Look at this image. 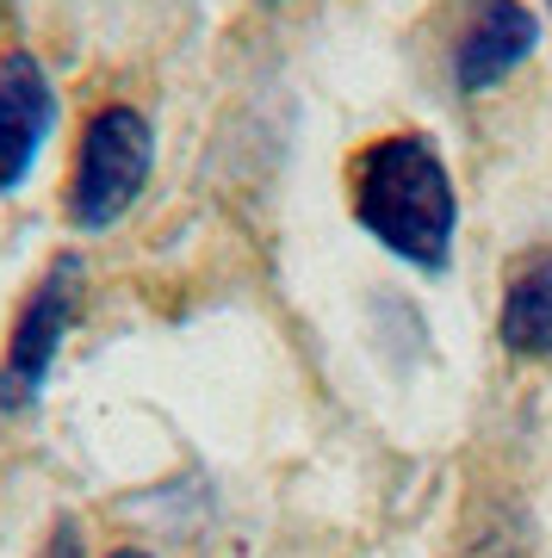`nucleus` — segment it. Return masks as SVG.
Listing matches in <instances>:
<instances>
[{
    "mask_svg": "<svg viewBox=\"0 0 552 558\" xmlns=\"http://www.w3.org/2000/svg\"><path fill=\"white\" fill-rule=\"evenodd\" d=\"M355 218L385 255L410 260L416 274H447L459 236L454 168L422 131L373 137L355 156Z\"/></svg>",
    "mask_w": 552,
    "mask_h": 558,
    "instance_id": "1",
    "label": "nucleus"
},
{
    "mask_svg": "<svg viewBox=\"0 0 552 558\" xmlns=\"http://www.w3.org/2000/svg\"><path fill=\"white\" fill-rule=\"evenodd\" d=\"M156 168V124L137 106H99L81 124L75 168H69V223L81 236H99L143 199Z\"/></svg>",
    "mask_w": 552,
    "mask_h": 558,
    "instance_id": "2",
    "label": "nucleus"
},
{
    "mask_svg": "<svg viewBox=\"0 0 552 558\" xmlns=\"http://www.w3.org/2000/svg\"><path fill=\"white\" fill-rule=\"evenodd\" d=\"M81 292H87V267L75 255H57L50 274L32 286V299L20 304L13 317V336H7V354H0V410H32L44 398V385L57 373V354L69 329L81 317Z\"/></svg>",
    "mask_w": 552,
    "mask_h": 558,
    "instance_id": "3",
    "label": "nucleus"
},
{
    "mask_svg": "<svg viewBox=\"0 0 552 558\" xmlns=\"http://www.w3.org/2000/svg\"><path fill=\"white\" fill-rule=\"evenodd\" d=\"M50 131H57V81L44 75L32 50H7L0 57V199L32 180Z\"/></svg>",
    "mask_w": 552,
    "mask_h": 558,
    "instance_id": "4",
    "label": "nucleus"
},
{
    "mask_svg": "<svg viewBox=\"0 0 552 558\" xmlns=\"http://www.w3.org/2000/svg\"><path fill=\"white\" fill-rule=\"evenodd\" d=\"M540 50V20L521 0H472L454 25V87L491 94Z\"/></svg>",
    "mask_w": 552,
    "mask_h": 558,
    "instance_id": "5",
    "label": "nucleus"
},
{
    "mask_svg": "<svg viewBox=\"0 0 552 558\" xmlns=\"http://www.w3.org/2000/svg\"><path fill=\"white\" fill-rule=\"evenodd\" d=\"M496 336L515 360H552V248L528 255L503 286V317Z\"/></svg>",
    "mask_w": 552,
    "mask_h": 558,
    "instance_id": "6",
    "label": "nucleus"
},
{
    "mask_svg": "<svg viewBox=\"0 0 552 558\" xmlns=\"http://www.w3.org/2000/svg\"><path fill=\"white\" fill-rule=\"evenodd\" d=\"M38 558H87V546H81V527H75V515H62L57 527H50V539L38 546Z\"/></svg>",
    "mask_w": 552,
    "mask_h": 558,
    "instance_id": "7",
    "label": "nucleus"
},
{
    "mask_svg": "<svg viewBox=\"0 0 552 558\" xmlns=\"http://www.w3.org/2000/svg\"><path fill=\"white\" fill-rule=\"evenodd\" d=\"M106 558H156V553H143V546H112Z\"/></svg>",
    "mask_w": 552,
    "mask_h": 558,
    "instance_id": "8",
    "label": "nucleus"
},
{
    "mask_svg": "<svg viewBox=\"0 0 552 558\" xmlns=\"http://www.w3.org/2000/svg\"><path fill=\"white\" fill-rule=\"evenodd\" d=\"M547 7H552V0H547Z\"/></svg>",
    "mask_w": 552,
    "mask_h": 558,
    "instance_id": "9",
    "label": "nucleus"
}]
</instances>
